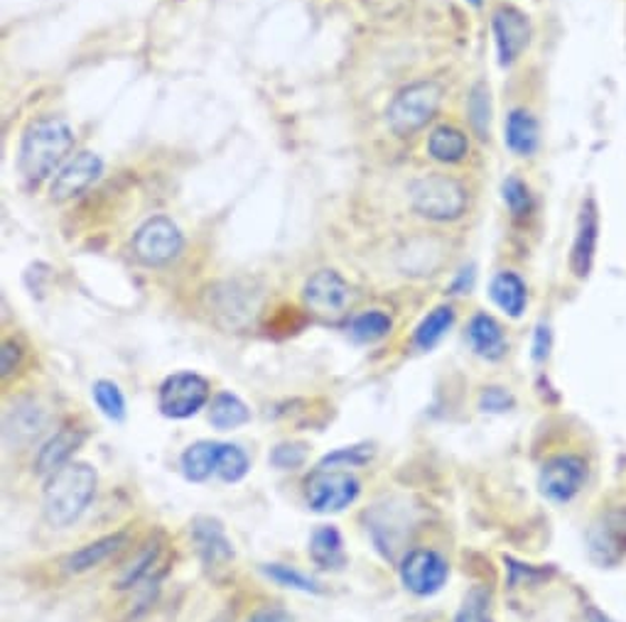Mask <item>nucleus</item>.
Wrapping results in <instances>:
<instances>
[{
  "label": "nucleus",
  "mask_w": 626,
  "mask_h": 622,
  "mask_svg": "<svg viewBox=\"0 0 626 622\" xmlns=\"http://www.w3.org/2000/svg\"><path fill=\"white\" fill-rule=\"evenodd\" d=\"M75 148V130L67 120L45 116L32 120L22 132L18 169L28 185H40L62 165L65 157Z\"/></svg>",
  "instance_id": "1"
},
{
  "label": "nucleus",
  "mask_w": 626,
  "mask_h": 622,
  "mask_svg": "<svg viewBox=\"0 0 626 622\" xmlns=\"http://www.w3.org/2000/svg\"><path fill=\"white\" fill-rule=\"evenodd\" d=\"M96 483H99L96 471L81 461H69L65 468L52 473L42 495L47 522L52 527H69L71 522H77L96 495Z\"/></svg>",
  "instance_id": "2"
},
{
  "label": "nucleus",
  "mask_w": 626,
  "mask_h": 622,
  "mask_svg": "<svg viewBox=\"0 0 626 622\" xmlns=\"http://www.w3.org/2000/svg\"><path fill=\"white\" fill-rule=\"evenodd\" d=\"M442 103V87L438 81H415L393 96L389 106V128L399 138H408L426 128L436 118Z\"/></svg>",
  "instance_id": "3"
},
{
  "label": "nucleus",
  "mask_w": 626,
  "mask_h": 622,
  "mask_svg": "<svg viewBox=\"0 0 626 622\" xmlns=\"http://www.w3.org/2000/svg\"><path fill=\"white\" fill-rule=\"evenodd\" d=\"M411 204L430 221H457L467 209V189L448 175H428L411 185Z\"/></svg>",
  "instance_id": "4"
},
{
  "label": "nucleus",
  "mask_w": 626,
  "mask_h": 622,
  "mask_svg": "<svg viewBox=\"0 0 626 622\" xmlns=\"http://www.w3.org/2000/svg\"><path fill=\"white\" fill-rule=\"evenodd\" d=\"M261 307V295L244 283H219L207 292V309L222 328L228 332H241L254 324Z\"/></svg>",
  "instance_id": "5"
},
{
  "label": "nucleus",
  "mask_w": 626,
  "mask_h": 622,
  "mask_svg": "<svg viewBox=\"0 0 626 622\" xmlns=\"http://www.w3.org/2000/svg\"><path fill=\"white\" fill-rule=\"evenodd\" d=\"M303 299L315 319L340 324L352 307V287L336 270H320L305 283Z\"/></svg>",
  "instance_id": "6"
},
{
  "label": "nucleus",
  "mask_w": 626,
  "mask_h": 622,
  "mask_svg": "<svg viewBox=\"0 0 626 622\" xmlns=\"http://www.w3.org/2000/svg\"><path fill=\"white\" fill-rule=\"evenodd\" d=\"M361 493V485L349 471L317 466L305 481V497L315 512H342L354 503Z\"/></svg>",
  "instance_id": "7"
},
{
  "label": "nucleus",
  "mask_w": 626,
  "mask_h": 622,
  "mask_svg": "<svg viewBox=\"0 0 626 622\" xmlns=\"http://www.w3.org/2000/svg\"><path fill=\"white\" fill-rule=\"evenodd\" d=\"M185 238L179 234V228L167 216H153L143 224L130 248H134L136 260L148 267H163L173 263L179 253H183Z\"/></svg>",
  "instance_id": "8"
},
{
  "label": "nucleus",
  "mask_w": 626,
  "mask_h": 622,
  "mask_svg": "<svg viewBox=\"0 0 626 622\" xmlns=\"http://www.w3.org/2000/svg\"><path fill=\"white\" fill-rule=\"evenodd\" d=\"M209 402V383L197 373H175L165 377L158 393V409L170 419H187Z\"/></svg>",
  "instance_id": "9"
},
{
  "label": "nucleus",
  "mask_w": 626,
  "mask_h": 622,
  "mask_svg": "<svg viewBox=\"0 0 626 622\" xmlns=\"http://www.w3.org/2000/svg\"><path fill=\"white\" fill-rule=\"evenodd\" d=\"M493 40H497L499 65L511 67L519 62V57L526 52V47L531 45V20L524 10L513 6H501L491 18Z\"/></svg>",
  "instance_id": "10"
},
{
  "label": "nucleus",
  "mask_w": 626,
  "mask_h": 622,
  "mask_svg": "<svg viewBox=\"0 0 626 622\" xmlns=\"http://www.w3.org/2000/svg\"><path fill=\"white\" fill-rule=\"evenodd\" d=\"M450 576V566L432 549H413L401 561V581L415 595H436Z\"/></svg>",
  "instance_id": "11"
},
{
  "label": "nucleus",
  "mask_w": 626,
  "mask_h": 622,
  "mask_svg": "<svg viewBox=\"0 0 626 622\" xmlns=\"http://www.w3.org/2000/svg\"><path fill=\"white\" fill-rule=\"evenodd\" d=\"M587 481V463L580 456H556L540 468V493L552 503H570Z\"/></svg>",
  "instance_id": "12"
},
{
  "label": "nucleus",
  "mask_w": 626,
  "mask_h": 622,
  "mask_svg": "<svg viewBox=\"0 0 626 622\" xmlns=\"http://www.w3.org/2000/svg\"><path fill=\"white\" fill-rule=\"evenodd\" d=\"M192 542L197 546V556L202 561V566L207 569L212 576L232 566L234 546L228 542L219 520L195 517V522H192Z\"/></svg>",
  "instance_id": "13"
},
{
  "label": "nucleus",
  "mask_w": 626,
  "mask_h": 622,
  "mask_svg": "<svg viewBox=\"0 0 626 622\" xmlns=\"http://www.w3.org/2000/svg\"><path fill=\"white\" fill-rule=\"evenodd\" d=\"M597 240H599V209L593 197L583 201L580 216H577V230L570 250V270L577 279H587L593 273L595 255H597Z\"/></svg>",
  "instance_id": "14"
},
{
  "label": "nucleus",
  "mask_w": 626,
  "mask_h": 622,
  "mask_svg": "<svg viewBox=\"0 0 626 622\" xmlns=\"http://www.w3.org/2000/svg\"><path fill=\"white\" fill-rule=\"evenodd\" d=\"M104 172V162L99 155L94 152H79L77 157L59 169L52 181V199L55 201H69L79 197L81 191H87L96 179Z\"/></svg>",
  "instance_id": "15"
},
{
  "label": "nucleus",
  "mask_w": 626,
  "mask_h": 622,
  "mask_svg": "<svg viewBox=\"0 0 626 622\" xmlns=\"http://www.w3.org/2000/svg\"><path fill=\"white\" fill-rule=\"evenodd\" d=\"M81 444H84V434L79 430L57 432L52 438H47L42 448L38 451V458H35V473L52 475L59 468H65Z\"/></svg>",
  "instance_id": "16"
},
{
  "label": "nucleus",
  "mask_w": 626,
  "mask_h": 622,
  "mask_svg": "<svg viewBox=\"0 0 626 622\" xmlns=\"http://www.w3.org/2000/svg\"><path fill=\"white\" fill-rule=\"evenodd\" d=\"M467 340L477 356L487 361H499L507 353V336L501 326L489 314H477L467 326Z\"/></svg>",
  "instance_id": "17"
},
{
  "label": "nucleus",
  "mask_w": 626,
  "mask_h": 622,
  "mask_svg": "<svg viewBox=\"0 0 626 622\" xmlns=\"http://www.w3.org/2000/svg\"><path fill=\"white\" fill-rule=\"evenodd\" d=\"M128 542V532H116V534H108L101 536V540H96L87 546L77 549L75 554H69L65 561V569L69 573H87L96 566H101L106 559H111L116 552L126 546Z\"/></svg>",
  "instance_id": "18"
},
{
  "label": "nucleus",
  "mask_w": 626,
  "mask_h": 622,
  "mask_svg": "<svg viewBox=\"0 0 626 622\" xmlns=\"http://www.w3.org/2000/svg\"><path fill=\"white\" fill-rule=\"evenodd\" d=\"M310 559L315 561L320 569L327 571H340L346 566V554H344V540L342 534L332 524L317 527L310 536Z\"/></svg>",
  "instance_id": "19"
},
{
  "label": "nucleus",
  "mask_w": 626,
  "mask_h": 622,
  "mask_svg": "<svg viewBox=\"0 0 626 622\" xmlns=\"http://www.w3.org/2000/svg\"><path fill=\"white\" fill-rule=\"evenodd\" d=\"M503 140H507V148L513 155H534L540 145L538 120L528 111H524V108H516L507 118V136H503Z\"/></svg>",
  "instance_id": "20"
},
{
  "label": "nucleus",
  "mask_w": 626,
  "mask_h": 622,
  "mask_svg": "<svg viewBox=\"0 0 626 622\" xmlns=\"http://www.w3.org/2000/svg\"><path fill=\"white\" fill-rule=\"evenodd\" d=\"M489 295H491V302L497 304L503 314H509L511 319H519L526 309V302H528L524 279L516 273H499L497 277H493L489 285Z\"/></svg>",
  "instance_id": "21"
},
{
  "label": "nucleus",
  "mask_w": 626,
  "mask_h": 622,
  "mask_svg": "<svg viewBox=\"0 0 626 622\" xmlns=\"http://www.w3.org/2000/svg\"><path fill=\"white\" fill-rule=\"evenodd\" d=\"M467 152H469V140L462 130H457L452 126H440L430 132L428 155L432 160L454 165V162H462Z\"/></svg>",
  "instance_id": "22"
},
{
  "label": "nucleus",
  "mask_w": 626,
  "mask_h": 622,
  "mask_svg": "<svg viewBox=\"0 0 626 622\" xmlns=\"http://www.w3.org/2000/svg\"><path fill=\"white\" fill-rule=\"evenodd\" d=\"M219 451L222 444L216 442H197L185 448L183 458V473L185 478L192 483H204L212 473H216V463H219Z\"/></svg>",
  "instance_id": "23"
},
{
  "label": "nucleus",
  "mask_w": 626,
  "mask_h": 622,
  "mask_svg": "<svg viewBox=\"0 0 626 622\" xmlns=\"http://www.w3.org/2000/svg\"><path fill=\"white\" fill-rule=\"evenodd\" d=\"M454 324V312L452 307H448V304H442V307H436L432 309L423 322L418 324L415 328V336H413V344L420 348V351H430V348H436L440 340L448 336V332L452 328Z\"/></svg>",
  "instance_id": "24"
},
{
  "label": "nucleus",
  "mask_w": 626,
  "mask_h": 622,
  "mask_svg": "<svg viewBox=\"0 0 626 622\" xmlns=\"http://www.w3.org/2000/svg\"><path fill=\"white\" fill-rule=\"evenodd\" d=\"M248 419H251V412L236 395L219 393L212 399L209 422L214 430H219V432L236 430V426H244Z\"/></svg>",
  "instance_id": "25"
},
{
  "label": "nucleus",
  "mask_w": 626,
  "mask_h": 622,
  "mask_svg": "<svg viewBox=\"0 0 626 622\" xmlns=\"http://www.w3.org/2000/svg\"><path fill=\"white\" fill-rule=\"evenodd\" d=\"M393 322L389 314H383L379 309H371L359 314L356 319L352 322V336L359 344H376V340L387 338L391 334Z\"/></svg>",
  "instance_id": "26"
},
{
  "label": "nucleus",
  "mask_w": 626,
  "mask_h": 622,
  "mask_svg": "<svg viewBox=\"0 0 626 622\" xmlns=\"http://www.w3.org/2000/svg\"><path fill=\"white\" fill-rule=\"evenodd\" d=\"M91 395L96 407L101 409L106 419L124 422L126 419V397L120 393V387L111 381H96L91 387Z\"/></svg>",
  "instance_id": "27"
},
{
  "label": "nucleus",
  "mask_w": 626,
  "mask_h": 622,
  "mask_svg": "<svg viewBox=\"0 0 626 622\" xmlns=\"http://www.w3.org/2000/svg\"><path fill=\"white\" fill-rule=\"evenodd\" d=\"M158 552H160L158 544H146V546H143L134 564H130L124 573H120V579L116 581V589L118 591H128V589H136L140 581H146L150 573H153L155 564H158Z\"/></svg>",
  "instance_id": "28"
},
{
  "label": "nucleus",
  "mask_w": 626,
  "mask_h": 622,
  "mask_svg": "<svg viewBox=\"0 0 626 622\" xmlns=\"http://www.w3.org/2000/svg\"><path fill=\"white\" fill-rule=\"evenodd\" d=\"M467 113H469V124H472L477 136L481 140H487L489 138V126H491V99H489L487 83H477L472 93H469Z\"/></svg>",
  "instance_id": "29"
},
{
  "label": "nucleus",
  "mask_w": 626,
  "mask_h": 622,
  "mask_svg": "<svg viewBox=\"0 0 626 622\" xmlns=\"http://www.w3.org/2000/svg\"><path fill=\"white\" fill-rule=\"evenodd\" d=\"M263 573L271 581H275L278 585H285V589H293V591H303V593H322L324 589L315 581L305 576V573L295 571L293 566H285V564H266L263 566Z\"/></svg>",
  "instance_id": "30"
},
{
  "label": "nucleus",
  "mask_w": 626,
  "mask_h": 622,
  "mask_svg": "<svg viewBox=\"0 0 626 622\" xmlns=\"http://www.w3.org/2000/svg\"><path fill=\"white\" fill-rule=\"evenodd\" d=\"M251 463L248 456L244 454V448H238L234 444H222L219 451V463H216V475L226 483H238L248 473Z\"/></svg>",
  "instance_id": "31"
},
{
  "label": "nucleus",
  "mask_w": 626,
  "mask_h": 622,
  "mask_svg": "<svg viewBox=\"0 0 626 622\" xmlns=\"http://www.w3.org/2000/svg\"><path fill=\"white\" fill-rule=\"evenodd\" d=\"M501 197H503V204L509 206L513 218H526L534 211V194H531V189H528L526 181H521L519 177H509L507 181H503Z\"/></svg>",
  "instance_id": "32"
},
{
  "label": "nucleus",
  "mask_w": 626,
  "mask_h": 622,
  "mask_svg": "<svg viewBox=\"0 0 626 622\" xmlns=\"http://www.w3.org/2000/svg\"><path fill=\"white\" fill-rule=\"evenodd\" d=\"M491 595L487 589H472L464 595V603L454 622H493L491 620Z\"/></svg>",
  "instance_id": "33"
},
{
  "label": "nucleus",
  "mask_w": 626,
  "mask_h": 622,
  "mask_svg": "<svg viewBox=\"0 0 626 622\" xmlns=\"http://www.w3.org/2000/svg\"><path fill=\"white\" fill-rule=\"evenodd\" d=\"M45 426V419H42V414L40 409H35V407H28V409H16L13 414V422H6V436L10 434H26V438H32V436H38L40 430Z\"/></svg>",
  "instance_id": "34"
},
{
  "label": "nucleus",
  "mask_w": 626,
  "mask_h": 622,
  "mask_svg": "<svg viewBox=\"0 0 626 622\" xmlns=\"http://www.w3.org/2000/svg\"><path fill=\"white\" fill-rule=\"evenodd\" d=\"M305 458H307V446L300 442L278 444L271 454V463L275 468H297L303 466Z\"/></svg>",
  "instance_id": "35"
},
{
  "label": "nucleus",
  "mask_w": 626,
  "mask_h": 622,
  "mask_svg": "<svg viewBox=\"0 0 626 622\" xmlns=\"http://www.w3.org/2000/svg\"><path fill=\"white\" fill-rule=\"evenodd\" d=\"M371 458V448L366 446H352V448H340L334 454L324 456L320 466H340V463H346V466H361Z\"/></svg>",
  "instance_id": "36"
},
{
  "label": "nucleus",
  "mask_w": 626,
  "mask_h": 622,
  "mask_svg": "<svg viewBox=\"0 0 626 622\" xmlns=\"http://www.w3.org/2000/svg\"><path fill=\"white\" fill-rule=\"evenodd\" d=\"M479 405L485 412H507L513 407V397L503 387H487L481 393Z\"/></svg>",
  "instance_id": "37"
},
{
  "label": "nucleus",
  "mask_w": 626,
  "mask_h": 622,
  "mask_svg": "<svg viewBox=\"0 0 626 622\" xmlns=\"http://www.w3.org/2000/svg\"><path fill=\"white\" fill-rule=\"evenodd\" d=\"M20 361H22L20 346L16 344V340H6L3 351H0V373H3V377L13 375L18 365H20Z\"/></svg>",
  "instance_id": "38"
},
{
  "label": "nucleus",
  "mask_w": 626,
  "mask_h": 622,
  "mask_svg": "<svg viewBox=\"0 0 626 622\" xmlns=\"http://www.w3.org/2000/svg\"><path fill=\"white\" fill-rule=\"evenodd\" d=\"M246 622H295V618L283 608L268 605V608L256 610V613H251Z\"/></svg>",
  "instance_id": "39"
},
{
  "label": "nucleus",
  "mask_w": 626,
  "mask_h": 622,
  "mask_svg": "<svg viewBox=\"0 0 626 622\" xmlns=\"http://www.w3.org/2000/svg\"><path fill=\"white\" fill-rule=\"evenodd\" d=\"M548 353H550V328L546 324H540L534 336V361H546Z\"/></svg>",
  "instance_id": "40"
},
{
  "label": "nucleus",
  "mask_w": 626,
  "mask_h": 622,
  "mask_svg": "<svg viewBox=\"0 0 626 622\" xmlns=\"http://www.w3.org/2000/svg\"><path fill=\"white\" fill-rule=\"evenodd\" d=\"M472 279H475V273H472V267H469V270H462V275H460V279H457V283L452 285V289L457 292L462 287V292H467L469 287H472Z\"/></svg>",
  "instance_id": "41"
},
{
  "label": "nucleus",
  "mask_w": 626,
  "mask_h": 622,
  "mask_svg": "<svg viewBox=\"0 0 626 622\" xmlns=\"http://www.w3.org/2000/svg\"><path fill=\"white\" fill-rule=\"evenodd\" d=\"M589 622H612L607 615L597 613V610H589Z\"/></svg>",
  "instance_id": "42"
},
{
  "label": "nucleus",
  "mask_w": 626,
  "mask_h": 622,
  "mask_svg": "<svg viewBox=\"0 0 626 622\" xmlns=\"http://www.w3.org/2000/svg\"><path fill=\"white\" fill-rule=\"evenodd\" d=\"M469 3H472L475 8H481V0H469Z\"/></svg>",
  "instance_id": "43"
}]
</instances>
